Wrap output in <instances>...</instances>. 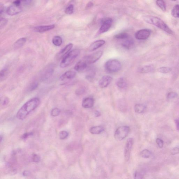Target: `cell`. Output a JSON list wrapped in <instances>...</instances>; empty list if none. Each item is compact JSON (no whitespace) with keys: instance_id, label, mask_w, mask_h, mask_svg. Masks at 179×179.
<instances>
[{"instance_id":"obj_40","label":"cell","mask_w":179,"mask_h":179,"mask_svg":"<svg viewBox=\"0 0 179 179\" xmlns=\"http://www.w3.org/2000/svg\"><path fill=\"white\" fill-rule=\"evenodd\" d=\"M179 153V148L177 147L174 148L171 151V153L172 155H175L178 154Z\"/></svg>"},{"instance_id":"obj_11","label":"cell","mask_w":179,"mask_h":179,"mask_svg":"<svg viewBox=\"0 0 179 179\" xmlns=\"http://www.w3.org/2000/svg\"><path fill=\"white\" fill-rule=\"evenodd\" d=\"M73 46V45L72 43H69V44L66 45L57 54L56 58L58 59L63 58L66 55H67L70 52Z\"/></svg>"},{"instance_id":"obj_18","label":"cell","mask_w":179,"mask_h":179,"mask_svg":"<svg viewBox=\"0 0 179 179\" xmlns=\"http://www.w3.org/2000/svg\"><path fill=\"white\" fill-rule=\"evenodd\" d=\"M54 25H47V26H41L35 27L34 30L35 32L39 33H43L50 31L54 28Z\"/></svg>"},{"instance_id":"obj_25","label":"cell","mask_w":179,"mask_h":179,"mask_svg":"<svg viewBox=\"0 0 179 179\" xmlns=\"http://www.w3.org/2000/svg\"><path fill=\"white\" fill-rule=\"evenodd\" d=\"M52 43L56 46H60L62 43V39L59 36L54 37L52 39Z\"/></svg>"},{"instance_id":"obj_10","label":"cell","mask_w":179,"mask_h":179,"mask_svg":"<svg viewBox=\"0 0 179 179\" xmlns=\"http://www.w3.org/2000/svg\"><path fill=\"white\" fill-rule=\"evenodd\" d=\"M22 10V7L21 6H16L13 4L8 7L6 10V13L10 16H14L19 14Z\"/></svg>"},{"instance_id":"obj_12","label":"cell","mask_w":179,"mask_h":179,"mask_svg":"<svg viewBox=\"0 0 179 179\" xmlns=\"http://www.w3.org/2000/svg\"><path fill=\"white\" fill-rule=\"evenodd\" d=\"M112 80V77L109 76H105L99 81V85L102 88L107 87L110 84Z\"/></svg>"},{"instance_id":"obj_6","label":"cell","mask_w":179,"mask_h":179,"mask_svg":"<svg viewBox=\"0 0 179 179\" xmlns=\"http://www.w3.org/2000/svg\"><path fill=\"white\" fill-rule=\"evenodd\" d=\"M103 54V51L100 50L87 56L84 57V59L87 61L88 65H90L97 61L102 57Z\"/></svg>"},{"instance_id":"obj_36","label":"cell","mask_w":179,"mask_h":179,"mask_svg":"<svg viewBox=\"0 0 179 179\" xmlns=\"http://www.w3.org/2000/svg\"><path fill=\"white\" fill-rule=\"evenodd\" d=\"M8 23V20L4 18H1L0 21V28H1L6 26Z\"/></svg>"},{"instance_id":"obj_23","label":"cell","mask_w":179,"mask_h":179,"mask_svg":"<svg viewBox=\"0 0 179 179\" xmlns=\"http://www.w3.org/2000/svg\"><path fill=\"white\" fill-rule=\"evenodd\" d=\"M146 107V106L143 104H136L134 106V111L138 114H141L144 112Z\"/></svg>"},{"instance_id":"obj_37","label":"cell","mask_w":179,"mask_h":179,"mask_svg":"<svg viewBox=\"0 0 179 179\" xmlns=\"http://www.w3.org/2000/svg\"><path fill=\"white\" fill-rule=\"evenodd\" d=\"M32 160L33 162H34L35 163L38 162H40V158L39 156L36 154H33L32 155Z\"/></svg>"},{"instance_id":"obj_41","label":"cell","mask_w":179,"mask_h":179,"mask_svg":"<svg viewBox=\"0 0 179 179\" xmlns=\"http://www.w3.org/2000/svg\"><path fill=\"white\" fill-rule=\"evenodd\" d=\"M85 90L83 88H79L76 91V94L77 95H81L83 94L85 92Z\"/></svg>"},{"instance_id":"obj_17","label":"cell","mask_w":179,"mask_h":179,"mask_svg":"<svg viewBox=\"0 0 179 179\" xmlns=\"http://www.w3.org/2000/svg\"><path fill=\"white\" fill-rule=\"evenodd\" d=\"M94 100L92 97L85 98L82 101V106L85 109L92 108L94 106Z\"/></svg>"},{"instance_id":"obj_39","label":"cell","mask_w":179,"mask_h":179,"mask_svg":"<svg viewBox=\"0 0 179 179\" xmlns=\"http://www.w3.org/2000/svg\"><path fill=\"white\" fill-rule=\"evenodd\" d=\"M38 86V83L35 82H34L29 87V90L30 91H32L36 89Z\"/></svg>"},{"instance_id":"obj_1","label":"cell","mask_w":179,"mask_h":179,"mask_svg":"<svg viewBox=\"0 0 179 179\" xmlns=\"http://www.w3.org/2000/svg\"><path fill=\"white\" fill-rule=\"evenodd\" d=\"M40 100L38 98L30 99L22 106L17 113L16 117L20 120H23L30 113L34 110L39 105Z\"/></svg>"},{"instance_id":"obj_32","label":"cell","mask_w":179,"mask_h":179,"mask_svg":"<svg viewBox=\"0 0 179 179\" xmlns=\"http://www.w3.org/2000/svg\"><path fill=\"white\" fill-rule=\"evenodd\" d=\"M69 136V133L67 131H63L59 133V137L61 139L65 140Z\"/></svg>"},{"instance_id":"obj_9","label":"cell","mask_w":179,"mask_h":179,"mask_svg":"<svg viewBox=\"0 0 179 179\" xmlns=\"http://www.w3.org/2000/svg\"><path fill=\"white\" fill-rule=\"evenodd\" d=\"M112 20L111 18H106L102 22L101 28L99 29V33H103L107 32L110 28L112 25Z\"/></svg>"},{"instance_id":"obj_26","label":"cell","mask_w":179,"mask_h":179,"mask_svg":"<svg viewBox=\"0 0 179 179\" xmlns=\"http://www.w3.org/2000/svg\"><path fill=\"white\" fill-rule=\"evenodd\" d=\"M171 14L173 17L179 18V5H176L172 10Z\"/></svg>"},{"instance_id":"obj_8","label":"cell","mask_w":179,"mask_h":179,"mask_svg":"<svg viewBox=\"0 0 179 179\" xmlns=\"http://www.w3.org/2000/svg\"><path fill=\"white\" fill-rule=\"evenodd\" d=\"M151 34V30L145 29L137 32L135 34V37L138 40H145L149 38Z\"/></svg>"},{"instance_id":"obj_50","label":"cell","mask_w":179,"mask_h":179,"mask_svg":"<svg viewBox=\"0 0 179 179\" xmlns=\"http://www.w3.org/2000/svg\"><path fill=\"white\" fill-rule=\"evenodd\" d=\"M170 1H176L177 0H170Z\"/></svg>"},{"instance_id":"obj_16","label":"cell","mask_w":179,"mask_h":179,"mask_svg":"<svg viewBox=\"0 0 179 179\" xmlns=\"http://www.w3.org/2000/svg\"><path fill=\"white\" fill-rule=\"evenodd\" d=\"M76 75V72L74 71H68L65 72L60 77L61 80L63 81L66 79H73Z\"/></svg>"},{"instance_id":"obj_35","label":"cell","mask_w":179,"mask_h":179,"mask_svg":"<svg viewBox=\"0 0 179 179\" xmlns=\"http://www.w3.org/2000/svg\"><path fill=\"white\" fill-rule=\"evenodd\" d=\"M178 96V94L175 92H169L167 96V99H171L175 98Z\"/></svg>"},{"instance_id":"obj_24","label":"cell","mask_w":179,"mask_h":179,"mask_svg":"<svg viewBox=\"0 0 179 179\" xmlns=\"http://www.w3.org/2000/svg\"><path fill=\"white\" fill-rule=\"evenodd\" d=\"M117 87L120 89H124L127 86V83L125 80L123 78H120L118 79L116 82Z\"/></svg>"},{"instance_id":"obj_28","label":"cell","mask_w":179,"mask_h":179,"mask_svg":"<svg viewBox=\"0 0 179 179\" xmlns=\"http://www.w3.org/2000/svg\"><path fill=\"white\" fill-rule=\"evenodd\" d=\"M129 37V35L126 33H121L115 35L114 38L118 39L124 40Z\"/></svg>"},{"instance_id":"obj_29","label":"cell","mask_w":179,"mask_h":179,"mask_svg":"<svg viewBox=\"0 0 179 179\" xmlns=\"http://www.w3.org/2000/svg\"><path fill=\"white\" fill-rule=\"evenodd\" d=\"M140 154L143 158H148L151 156V153L149 150L145 149L141 152Z\"/></svg>"},{"instance_id":"obj_46","label":"cell","mask_w":179,"mask_h":179,"mask_svg":"<svg viewBox=\"0 0 179 179\" xmlns=\"http://www.w3.org/2000/svg\"><path fill=\"white\" fill-rule=\"evenodd\" d=\"M175 123L176 125L177 129L179 131V119L175 120Z\"/></svg>"},{"instance_id":"obj_13","label":"cell","mask_w":179,"mask_h":179,"mask_svg":"<svg viewBox=\"0 0 179 179\" xmlns=\"http://www.w3.org/2000/svg\"><path fill=\"white\" fill-rule=\"evenodd\" d=\"M88 65L87 61L84 60L80 61L76 64L74 67V69L76 71L78 72H83L87 68Z\"/></svg>"},{"instance_id":"obj_20","label":"cell","mask_w":179,"mask_h":179,"mask_svg":"<svg viewBox=\"0 0 179 179\" xmlns=\"http://www.w3.org/2000/svg\"><path fill=\"white\" fill-rule=\"evenodd\" d=\"M105 128L101 126L93 127L90 129V132L93 134H98L104 131Z\"/></svg>"},{"instance_id":"obj_4","label":"cell","mask_w":179,"mask_h":179,"mask_svg":"<svg viewBox=\"0 0 179 179\" xmlns=\"http://www.w3.org/2000/svg\"><path fill=\"white\" fill-rule=\"evenodd\" d=\"M105 67L108 72H116L120 70L121 65L119 61L116 59H111L106 62Z\"/></svg>"},{"instance_id":"obj_19","label":"cell","mask_w":179,"mask_h":179,"mask_svg":"<svg viewBox=\"0 0 179 179\" xmlns=\"http://www.w3.org/2000/svg\"><path fill=\"white\" fill-rule=\"evenodd\" d=\"M154 69V66L152 65L144 66L138 69V72L142 74L147 73L153 71Z\"/></svg>"},{"instance_id":"obj_34","label":"cell","mask_w":179,"mask_h":179,"mask_svg":"<svg viewBox=\"0 0 179 179\" xmlns=\"http://www.w3.org/2000/svg\"><path fill=\"white\" fill-rule=\"evenodd\" d=\"M61 111L60 109L57 108H54L51 112V115L53 116H57L60 114Z\"/></svg>"},{"instance_id":"obj_49","label":"cell","mask_w":179,"mask_h":179,"mask_svg":"<svg viewBox=\"0 0 179 179\" xmlns=\"http://www.w3.org/2000/svg\"><path fill=\"white\" fill-rule=\"evenodd\" d=\"M94 114H95L96 117H98V116H100L101 115V113L98 111H96L94 113Z\"/></svg>"},{"instance_id":"obj_33","label":"cell","mask_w":179,"mask_h":179,"mask_svg":"<svg viewBox=\"0 0 179 179\" xmlns=\"http://www.w3.org/2000/svg\"><path fill=\"white\" fill-rule=\"evenodd\" d=\"M7 72L8 70L6 68L3 69L1 71V73H0V79H1V81L5 78L7 74Z\"/></svg>"},{"instance_id":"obj_5","label":"cell","mask_w":179,"mask_h":179,"mask_svg":"<svg viewBox=\"0 0 179 179\" xmlns=\"http://www.w3.org/2000/svg\"><path fill=\"white\" fill-rule=\"evenodd\" d=\"M130 128L127 126H121L117 128L114 133V138L116 140L121 141L127 136Z\"/></svg>"},{"instance_id":"obj_3","label":"cell","mask_w":179,"mask_h":179,"mask_svg":"<svg viewBox=\"0 0 179 179\" xmlns=\"http://www.w3.org/2000/svg\"><path fill=\"white\" fill-rule=\"evenodd\" d=\"M80 54V50L75 49L69 52L63 57L61 62L60 67L64 68L71 64Z\"/></svg>"},{"instance_id":"obj_22","label":"cell","mask_w":179,"mask_h":179,"mask_svg":"<svg viewBox=\"0 0 179 179\" xmlns=\"http://www.w3.org/2000/svg\"><path fill=\"white\" fill-rule=\"evenodd\" d=\"M54 68L53 67H50L47 68L43 74V78L44 79H48L53 75Z\"/></svg>"},{"instance_id":"obj_31","label":"cell","mask_w":179,"mask_h":179,"mask_svg":"<svg viewBox=\"0 0 179 179\" xmlns=\"http://www.w3.org/2000/svg\"><path fill=\"white\" fill-rule=\"evenodd\" d=\"M74 11V6L73 5L71 4L66 8L65 11L66 14L70 15L73 13Z\"/></svg>"},{"instance_id":"obj_14","label":"cell","mask_w":179,"mask_h":179,"mask_svg":"<svg viewBox=\"0 0 179 179\" xmlns=\"http://www.w3.org/2000/svg\"><path fill=\"white\" fill-rule=\"evenodd\" d=\"M105 43V41L102 40H97V41H94L89 46L88 49L89 51L90 52L94 51L102 47Z\"/></svg>"},{"instance_id":"obj_15","label":"cell","mask_w":179,"mask_h":179,"mask_svg":"<svg viewBox=\"0 0 179 179\" xmlns=\"http://www.w3.org/2000/svg\"><path fill=\"white\" fill-rule=\"evenodd\" d=\"M124 40L121 45L124 48L129 50V49L132 48L134 47V41L133 39L129 37L128 38Z\"/></svg>"},{"instance_id":"obj_2","label":"cell","mask_w":179,"mask_h":179,"mask_svg":"<svg viewBox=\"0 0 179 179\" xmlns=\"http://www.w3.org/2000/svg\"><path fill=\"white\" fill-rule=\"evenodd\" d=\"M143 19L147 23L154 25L167 33L170 34L173 33V31L170 29L168 25L162 20L157 17L147 16L143 17Z\"/></svg>"},{"instance_id":"obj_7","label":"cell","mask_w":179,"mask_h":179,"mask_svg":"<svg viewBox=\"0 0 179 179\" xmlns=\"http://www.w3.org/2000/svg\"><path fill=\"white\" fill-rule=\"evenodd\" d=\"M133 143H134V140L133 138H128L124 150L125 158L126 162H128L129 159Z\"/></svg>"},{"instance_id":"obj_21","label":"cell","mask_w":179,"mask_h":179,"mask_svg":"<svg viewBox=\"0 0 179 179\" xmlns=\"http://www.w3.org/2000/svg\"><path fill=\"white\" fill-rule=\"evenodd\" d=\"M26 42V39L25 38H21L19 39L15 42L13 45L14 48L19 49L23 46Z\"/></svg>"},{"instance_id":"obj_44","label":"cell","mask_w":179,"mask_h":179,"mask_svg":"<svg viewBox=\"0 0 179 179\" xmlns=\"http://www.w3.org/2000/svg\"><path fill=\"white\" fill-rule=\"evenodd\" d=\"M9 99L8 97H5L4 100L3 101V105H7L9 102Z\"/></svg>"},{"instance_id":"obj_47","label":"cell","mask_w":179,"mask_h":179,"mask_svg":"<svg viewBox=\"0 0 179 179\" xmlns=\"http://www.w3.org/2000/svg\"><path fill=\"white\" fill-rule=\"evenodd\" d=\"M4 5L1 3V5H0V13H1V14L4 11Z\"/></svg>"},{"instance_id":"obj_27","label":"cell","mask_w":179,"mask_h":179,"mask_svg":"<svg viewBox=\"0 0 179 179\" xmlns=\"http://www.w3.org/2000/svg\"><path fill=\"white\" fill-rule=\"evenodd\" d=\"M156 3L157 6L164 12L166 11V6L163 0H157Z\"/></svg>"},{"instance_id":"obj_48","label":"cell","mask_w":179,"mask_h":179,"mask_svg":"<svg viewBox=\"0 0 179 179\" xmlns=\"http://www.w3.org/2000/svg\"><path fill=\"white\" fill-rule=\"evenodd\" d=\"M93 6V4L91 2H89L87 5V6H86V8H90L92 7Z\"/></svg>"},{"instance_id":"obj_43","label":"cell","mask_w":179,"mask_h":179,"mask_svg":"<svg viewBox=\"0 0 179 179\" xmlns=\"http://www.w3.org/2000/svg\"><path fill=\"white\" fill-rule=\"evenodd\" d=\"M33 134V133L32 132L25 133L23 135L22 138L23 139H26V138H28V137L32 136Z\"/></svg>"},{"instance_id":"obj_45","label":"cell","mask_w":179,"mask_h":179,"mask_svg":"<svg viewBox=\"0 0 179 179\" xmlns=\"http://www.w3.org/2000/svg\"><path fill=\"white\" fill-rule=\"evenodd\" d=\"M30 172L28 171H25L23 172V175L25 176H28L31 174Z\"/></svg>"},{"instance_id":"obj_38","label":"cell","mask_w":179,"mask_h":179,"mask_svg":"<svg viewBox=\"0 0 179 179\" xmlns=\"http://www.w3.org/2000/svg\"><path fill=\"white\" fill-rule=\"evenodd\" d=\"M156 143L160 148H162L163 147L164 145L163 141L161 138H157L156 140Z\"/></svg>"},{"instance_id":"obj_42","label":"cell","mask_w":179,"mask_h":179,"mask_svg":"<svg viewBox=\"0 0 179 179\" xmlns=\"http://www.w3.org/2000/svg\"><path fill=\"white\" fill-rule=\"evenodd\" d=\"M143 176L140 173L136 172L134 173V177L136 179H141L143 178Z\"/></svg>"},{"instance_id":"obj_30","label":"cell","mask_w":179,"mask_h":179,"mask_svg":"<svg viewBox=\"0 0 179 179\" xmlns=\"http://www.w3.org/2000/svg\"><path fill=\"white\" fill-rule=\"evenodd\" d=\"M172 69L169 67H162L158 69V71L162 73H167L171 72Z\"/></svg>"}]
</instances>
